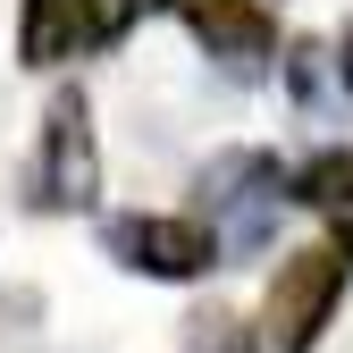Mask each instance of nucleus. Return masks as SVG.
<instances>
[{
  "instance_id": "obj_7",
  "label": "nucleus",
  "mask_w": 353,
  "mask_h": 353,
  "mask_svg": "<svg viewBox=\"0 0 353 353\" xmlns=\"http://www.w3.org/2000/svg\"><path fill=\"white\" fill-rule=\"evenodd\" d=\"M76 26H84V42H118L135 26V0H76Z\"/></svg>"
},
{
  "instance_id": "obj_2",
  "label": "nucleus",
  "mask_w": 353,
  "mask_h": 353,
  "mask_svg": "<svg viewBox=\"0 0 353 353\" xmlns=\"http://www.w3.org/2000/svg\"><path fill=\"white\" fill-rule=\"evenodd\" d=\"M101 185V160H93V110L84 93H59L51 118H42V202L51 210H84Z\"/></svg>"
},
{
  "instance_id": "obj_5",
  "label": "nucleus",
  "mask_w": 353,
  "mask_h": 353,
  "mask_svg": "<svg viewBox=\"0 0 353 353\" xmlns=\"http://www.w3.org/2000/svg\"><path fill=\"white\" fill-rule=\"evenodd\" d=\"M76 42H84V26H76V0H26V59H34V68L68 59Z\"/></svg>"
},
{
  "instance_id": "obj_1",
  "label": "nucleus",
  "mask_w": 353,
  "mask_h": 353,
  "mask_svg": "<svg viewBox=\"0 0 353 353\" xmlns=\"http://www.w3.org/2000/svg\"><path fill=\"white\" fill-rule=\"evenodd\" d=\"M336 294H345V252H328V244L286 252V270L270 286V345L278 353H312L328 312H336Z\"/></svg>"
},
{
  "instance_id": "obj_4",
  "label": "nucleus",
  "mask_w": 353,
  "mask_h": 353,
  "mask_svg": "<svg viewBox=\"0 0 353 353\" xmlns=\"http://www.w3.org/2000/svg\"><path fill=\"white\" fill-rule=\"evenodd\" d=\"M176 9H185L194 34L210 42V51H228V59H261L270 51V17H261L252 0H176Z\"/></svg>"
},
{
  "instance_id": "obj_9",
  "label": "nucleus",
  "mask_w": 353,
  "mask_h": 353,
  "mask_svg": "<svg viewBox=\"0 0 353 353\" xmlns=\"http://www.w3.org/2000/svg\"><path fill=\"white\" fill-rule=\"evenodd\" d=\"M345 252H353V228H345Z\"/></svg>"
},
{
  "instance_id": "obj_3",
  "label": "nucleus",
  "mask_w": 353,
  "mask_h": 353,
  "mask_svg": "<svg viewBox=\"0 0 353 353\" xmlns=\"http://www.w3.org/2000/svg\"><path fill=\"white\" fill-rule=\"evenodd\" d=\"M110 252L135 261L143 278H202L210 261H219V236L202 228V219H118Z\"/></svg>"
},
{
  "instance_id": "obj_6",
  "label": "nucleus",
  "mask_w": 353,
  "mask_h": 353,
  "mask_svg": "<svg viewBox=\"0 0 353 353\" xmlns=\"http://www.w3.org/2000/svg\"><path fill=\"white\" fill-rule=\"evenodd\" d=\"M294 202H320V210H353V152H320L312 168L294 176Z\"/></svg>"
},
{
  "instance_id": "obj_8",
  "label": "nucleus",
  "mask_w": 353,
  "mask_h": 353,
  "mask_svg": "<svg viewBox=\"0 0 353 353\" xmlns=\"http://www.w3.org/2000/svg\"><path fill=\"white\" fill-rule=\"evenodd\" d=\"M345 84H353V34H345Z\"/></svg>"
}]
</instances>
